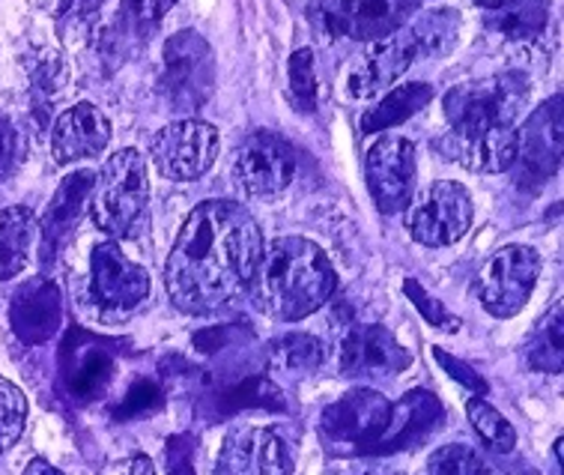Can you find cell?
I'll return each mask as SVG.
<instances>
[{
    "label": "cell",
    "mask_w": 564,
    "mask_h": 475,
    "mask_svg": "<svg viewBox=\"0 0 564 475\" xmlns=\"http://www.w3.org/2000/svg\"><path fill=\"white\" fill-rule=\"evenodd\" d=\"M260 258L263 237L254 216L230 201H206L185 218L164 284L180 311L209 314L251 290Z\"/></svg>",
    "instance_id": "1"
},
{
    "label": "cell",
    "mask_w": 564,
    "mask_h": 475,
    "mask_svg": "<svg viewBox=\"0 0 564 475\" xmlns=\"http://www.w3.org/2000/svg\"><path fill=\"white\" fill-rule=\"evenodd\" d=\"M335 269L326 251L305 237H281L263 248L251 281L260 309L278 321H302L319 311L335 293Z\"/></svg>",
    "instance_id": "2"
},
{
    "label": "cell",
    "mask_w": 564,
    "mask_h": 475,
    "mask_svg": "<svg viewBox=\"0 0 564 475\" xmlns=\"http://www.w3.org/2000/svg\"><path fill=\"white\" fill-rule=\"evenodd\" d=\"M150 183L144 155L138 150H120L102 165L90 192V213L96 228L113 239L138 234L147 216Z\"/></svg>",
    "instance_id": "3"
},
{
    "label": "cell",
    "mask_w": 564,
    "mask_h": 475,
    "mask_svg": "<svg viewBox=\"0 0 564 475\" xmlns=\"http://www.w3.org/2000/svg\"><path fill=\"white\" fill-rule=\"evenodd\" d=\"M529 102V78L520 73H499L490 78L463 82L445 94L448 129H496L513 126Z\"/></svg>",
    "instance_id": "4"
},
{
    "label": "cell",
    "mask_w": 564,
    "mask_h": 475,
    "mask_svg": "<svg viewBox=\"0 0 564 475\" xmlns=\"http://www.w3.org/2000/svg\"><path fill=\"white\" fill-rule=\"evenodd\" d=\"M162 96L180 115L200 111L216 87V54L197 31H180L164 42Z\"/></svg>",
    "instance_id": "5"
},
{
    "label": "cell",
    "mask_w": 564,
    "mask_h": 475,
    "mask_svg": "<svg viewBox=\"0 0 564 475\" xmlns=\"http://www.w3.org/2000/svg\"><path fill=\"white\" fill-rule=\"evenodd\" d=\"M391 403L373 389H352L328 403L319 415V431L338 455H370L389 424Z\"/></svg>",
    "instance_id": "6"
},
{
    "label": "cell",
    "mask_w": 564,
    "mask_h": 475,
    "mask_svg": "<svg viewBox=\"0 0 564 475\" xmlns=\"http://www.w3.org/2000/svg\"><path fill=\"white\" fill-rule=\"evenodd\" d=\"M541 276V255L529 246L499 248L478 276V300L492 317H513L520 314Z\"/></svg>",
    "instance_id": "7"
},
{
    "label": "cell",
    "mask_w": 564,
    "mask_h": 475,
    "mask_svg": "<svg viewBox=\"0 0 564 475\" xmlns=\"http://www.w3.org/2000/svg\"><path fill=\"white\" fill-rule=\"evenodd\" d=\"M406 209H410L406 213V230L419 246H454L457 239L466 237V230L473 228V197L460 183H452V180L433 183Z\"/></svg>",
    "instance_id": "8"
},
{
    "label": "cell",
    "mask_w": 564,
    "mask_h": 475,
    "mask_svg": "<svg viewBox=\"0 0 564 475\" xmlns=\"http://www.w3.org/2000/svg\"><path fill=\"white\" fill-rule=\"evenodd\" d=\"M150 153L164 180H174V183L200 180L218 159L216 126L183 117L176 123L164 126L162 132H155Z\"/></svg>",
    "instance_id": "9"
},
{
    "label": "cell",
    "mask_w": 564,
    "mask_h": 475,
    "mask_svg": "<svg viewBox=\"0 0 564 475\" xmlns=\"http://www.w3.org/2000/svg\"><path fill=\"white\" fill-rule=\"evenodd\" d=\"M87 293L96 309L108 317H123L134 311L150 293V276L141 263H134L120 251L117 242H99L90 255Z\"/></svg>",
    "instance_id": "10"
},
{
    "label": "cell",
    "mask_w": 564,
    "mask_h": 475,
    "mask_svg": "<svg viewBox=\"0 0 564 475\" xmlns=\"http://www.w3.org/2000/svg\"><path fill=\"white\" fill-rule=\"evenodd\" d=\"M415 147L401 134H382L365 155V180L373 204L386 216L403 213L415 195Z\"/></svg>",
    "instance_id": "11"
},
{
    "label": "cell",
    "mask_w": 564,
    "mask_h": 475,
    "mask_svg": "<svg viewBox=\"0 0 564 475\" xmlns=\"http://www.w3.org/2000/svg\"><path fill=\"white\" fill-rule=\"evenodd\" d=\"M117 371V350L108 338L69 330L61 347V386L78 403L99 401Z\"/></svg>",
    "instance_id": "12"
},
{
    "label": "cell",
    "mask_w": 564,
    "mask_h": 475,
    "mask_svg": "<svg viewBox=\"0 0 564 475\" xmlns=\"http://www.w3.org/2000/svg\"><path fill=\"white\" fill-rule=\"evenodd\" d=\"M564 153V102L562 96H550L541 108H534L523 129L517 132V159L520 176L529 183H544L558 171Z\"/></svg>",
    "instance_id": "13"
},
{
    "label": "cell",
    "mask_w": 564,
    "mask_h": 475,
    "mask_svg": "<svg viewBox=\"0 0 564 475\" xmlns=\"http://www.w3.org/2000/svg\"><path fill=\"white\" fill-rule=\"evenodd\" d=\"M421 0H319L328 31L359 42H377L401 31Z\"/></svg>",
    "instance_id": "14"
},
{
    "label": "cell",
    "mask_w": 564,
    "mask_h": 475,
    "mask_svg": "<svg viewBox=\"0 0 564 475\" xmlns=\"http://www.w3.org/2000/svg\"><path fill=\"white\" fill-rule=\"evenodd\" d=\"M296 171V159L288 141L272 132H254L242 141L234 159L237 183L254 197H272L284 192Z\"/></svg>",
    "instance_id": "15"
},
{
    "label": "cell",
    "mask_w": 564,
    "mask_h": 475,
    "mask_svg": "<svg viewBox=\"0 0 564 475\" xmlns=\"http://www.w3.org/2000/svg\"><path fill=\"white\" fill-rule=\"evenodd\" d=\"M410 361L406 347L377 323L349 330L340 344V371L356 380H389L406 371Z\"/></svg>",
    "instance_id": "16"
},
{
    "label": "cell",
    "mask_w": 564,
    "mask_h": 475,
    "mask_svg": "<svg viewBox=\"0 0 564 475\" xmlns=\"http://www.w3.org/2000/svg\"><path fill=\"white\" fill-rule=\"evenodd\" d=\"M293 457L272 428H239L218 452L216 475H290Z\"/></svg>",
    "instance_id": "17"
},
{
    "label": "cell",
    "mask_w": 564,
    "mask_h": 475,
    "mask_svg": "<svg viewBox=\"0 0 564 475\" xmlns=\"http://www.w3.org/2000/svg\"><path fill=\"white\" fill-rule=\"evenodd\" d=\"M440 150L452 162L475 174H502L517 159V129H448L440 138Z\"/></svg>",
    "instance_id": "18"
},
{
    "label": "cell",
    "mask_w": 564,
    "mask_h": 475,
    "mask_svg": "<svg viewBox=\"0 0 564 475\" xmlns=\"http://www.w3.org/2000/svg\"><path fill=\"white\" fill-rule=\"evenodd\" d=\"M415 61H419V52L412 45L410 31L401 28V31H394L386 40H377L368 52L361 54L359 63L347 75V94L352 99H368L373 94H382Z\"/></svg>",
    "instance_id": "19"
},
{
    "label": "cell",
    "mask_w": 564,
    "mask_h": 475,
    "mask_svg": "<svg viewBox=\"0 0 564 475\" xmlns=\"http://www.w3.org/2000/svg\"><path fill=\"white\" fill-rule=\"evenodd\" d=\"M63 323L61 288L48 279H33L12 293L10 326L15 338L28 347L45 344L57 335Z\"/></svg>",
    "instance_id": "20"
},
{
    "label": "cell",
    "mask_w": 564,
    "mask_h": 475,
    "mask_svg": "<svg viewBox=\"0 0 564 475\" xmlns=\"http://www.w3.org/2000/svg\"><path fill=\"white\" fill-rule=\"evenodd\" d=\"M442 422H445V410L436 395L424 392V389L406 392L401 401L391 403L389 424L370 455H394V452L415 449L427 436L436 434Z\"/></svg>",
    "instance_id": "21"
},
{
    "label": "cell",
    "mask_w": 564,
    "mask_h": 475,
    "mask_svg": "<svg viewBox=\"0 0 564 475\" xmlns=\"http://www.w3.org/2000/svg\"><path fill=\"white\" fill-rule=\"evenodd\" d=\"M111 144V120L90 102L66 108L52 129V153L57 165H73L99 155Z\"/></svg>",
    "instance_id": "22"
},
{
    "label": "cell",
    "mask_w": 564,
    "mask_h": 475,
    "mask_svg": "<svg viewBox=\"0 0 564 475\" xmlns=\"http://www.w3.org/2000/svg\"><path fill=\"white\" fill-rule=\"evenodd\" d=\"M93 183H96V176L90 171H73L69 176H63V183L54 192L52 204L42 213L40 230L36 234H40V251L45 267L57 258L63 242L73 237V230L78 228L84 207L90 201Z\"/></svg>",
    "instance_id": "23"
},
{
    "label": "cell",
    "mask_w": 564,
    "mask_h": 475,
    "mask_svg": "<svg viewBox=\"0 0 564 475\" xmlns=\"http://www.w3.org/2000/svg\"><path fill=\"white\" fill-rule=\"evenodd\" d=\"M40 222L28 207H10L0 213V281L24 272L36 242Z\"/></svg>",
    "instance_id": "24"
},
{
    "label": "cell",
    "mask_w": 564,
    "mask_h": 475,
    "mask_svg": "<svg viewBox=\"0 0 564 475\" xmlns=\"http://www.w3.org/2000/svg\"><path fill=\"white\" fill-rule=\"evenodd\" d=\"M433 99V87L424 82H412L394 87L382 96L380 102L370 108L368 115L361 117V132H386L394 126L406 123L412 115H419L421 108H427Z\"/></svg>",
    "instance_id": "25"
},
{
    "label": "cell",
    "mask_w": 564,
    "mask_h": 475,
    "mask_svg": "<svg viewBox=\"0 0 564 475\" xmlns=\"http://www.w3.org/2000/svg\"><path fill=\"white\" fill-rule=\"evenodd\" d=\"M174 3L176 0H123L113 19L111 42L117 48H134L147 42Z\"/></svg>",
    "instance_id": "26"
},
{
    "label": "cell",
    "mask_w": 564,
    "mask_h": 475,
    "mask_svg": "<svg viewBox=\"0 0 564 475\" xmlns=\"http://www.w3.org/2000/svg\"><path fill=\"white\" fill-rule=\"evenodd\" d=\"M460 12L457 10H427L412 21L410 36L419 57H445L460 42Z\"/></svg>",
    "instance_id": "27"
},
{
    "label": "cell",
    "mask_w": 564,
    "mask_h": 475,
    "mask_svg": "<svg viewBox=\"0 0 564 475\" xmlns=\"http://www.w3.org/2000/svg\"><path fill=\"white\" fill-rule=\"evenodd\" d=\"M525 359L534 371L562 374L564 368V309L562 302H555L546 311L541 326L532 332V338L525 344Z\"/></svg>",
    "instance_id": "28"
},
{
    "label": "cell",
    "mask_w": 564,
    "mask_h": 475,
    "mask_svg": "<svg viewBox=\"0 0 564 475\" xmlns=\"http://www.w3.org/2000/svg\"><path fill=\"white\" fill-rule=\"evenodd\" d=\"M550 21V0H511L490 15V28L508 40H534Z\"/></svg>",
    "instance_id": "29"
},
{
    "label": "cell",
    "mask_w": 564,
    "mask_h": 475,
    "mask_svg": "<svg viewBox=\"0 0 564 475\" xmlns=\"http://www.w3.org/2000/svg\"><path fill=\"white\" fill-rule=\"evenodd\" d=\"M272 359L284 371L311 374L326 361V347H323L319 338L308 335V332H290V335H281L272 344Z\"/></svg>",
    "instance_id": "30"
},
{
    "label": "cell",
    "mask_w": 564,
    "mask_h": 475,
    "mask_svg": "<svg viewBox=\"0 0 564 475\" xmlns=\"http://www.w3.org/2000/svg\"><path fill=\"white\" fill-rule=\"evenodd\" d=\"M466 415H469V422L478 431V436L490 445L492 452H502L505 455V452H511L513 445H517V431L511 428V422L496 407L481 401V398H469Z\"/></svg>",
    "instance_id": "31"
},
{
    "label": "cell",
    "mask_w": 564,
    "mask_h": 475,
    "mask_svg": "<svg viewBox=\"0 0 564 475\" xmlns=\"http://www.w3.org/2000/svg\"><path fill=\"white\" fill-rule=\"evenodd\" d=\"M28 424V398L19 386L0 377V452L19 443Z\"/></svg>",
    "instance_id": "32"
},
{
    "label": "cell",
    "mask_w": 564,
    "mask_h": 475,
    "mask_svg": "<svg viewBox=\"0 0 564 475\" xmlns=\"http://www.w3.org/2000/svg\"><path fill=\"white\" fill-rule=\"evenodd\" d=\"M290 96L296 102L299 111H317L319 84H317V66H314V52L311 48H299L290 57Z\"/></svg>",
    "instance_id": "33"
},
{
    "label": "cell",
    "mask_w": 564,
    "mask_h": 475,
    "mask_svg": "<svg viewBox=\"0 0 564 475\" xmlns=\"http://www.w3.org/2000/svg\"><path fill=\"white\" fill-rule=\"evenodd\" d=\"M427 475H490L487 464L469 445H442L427 461Z\"/></svg>",
    "instance_id": "34"
},
{
    "label": "cell",
    "mask_w": 564,
    "mask_h": 475,
    "mask_svg": "<svg viewBox=\"0 0 564 475\" xmlns=\"http://www.w3.org/2000/svg\"><path fill=\"white\" fill-rule=\"evenodd\" d=\"M162 386L153 380H134L129 386V392L123 395V401L113 407V419L117 422H132V419H144V415L155 413L162 407Z\"/></svg>",
    "instance_id": "35"
},
{
    "label": "cell",
    "mask_w": 564,
    "mask_h": 475,
    "mask_svg": "<svg viewBox=\"0 0 564 475\" xmlns=\"http://www.w3.org/2000/svg\"><path fill=\"white\" fill-rule=\"evenodd\" d=\"M403 290H406V296L412 300V305L424 314V321L431 323V326H436V330H457V317H452L448 314V309L442 305L440 300H433L431 293L424 288H419V281H406L403 284Z\"/></svg>",
    "instance_id": "36"
},
{
    "label": "cell",
    "mask_w": 564,
    "mask_h": 475,
    "mask_svg": "<svg viewBox=\"0 0 564 475\" xmlns=\"http://www.w3.org/2000/svg\"><path fill=\"white\" fill-rule=\"evenodd\" d=\"M433 359L440 361L442 368L448 371V377H454V380L460 382L463 389H469V392L475 395V398H481V395H487V380H484L481 374L475 371V368H469L466 361H460L457 356H452V353L440 350V347H433Z\"/></svg>",
    "instance_id": "37"
},
{
    "label": "cell",
    "mask_w": 564,
    "mask_h": 475,
    "mask_svg": "<svg viewBox=\"0 0 564 475\" xmlns=\"http://www.w3.org/2000/svg\"><path fill=\"white\" fill-rule=\"evenodd\" d=\"M15 153H19V132H15L10 117L0 115V183L12 174Z\"/></svg>",
    "instance_id": "38"
},
{
    "label": "cell",
    "mask_w": 564,
    "mask_h": 475,
    "mask_svg": "<svg viewBox=\"0 0 564 475\" xmlns=\"http://www.w3.org/2000/svg\"><path fill=\"white\" fill-rule=\"evenodd\" d=\"M102 3L105 0H61V12L69 19H84V15H93Z\"/></svg>",
    "instance_id": "39"
},
{
    "label": "cell",
    "mask_w": 564,
    "mask_h": 475,
    "mask_svg": "<svg viewBox=\"0 0 564 475\" xmlns=\"http://www.w3.org/2000/svg\"><path fill=\"white\" fill-rule=\"evenodd\" d=\"M24 475H63L61 469H54L45 457H33L31 464H28V469H24Z\"/></svg>",
    "instance_id": "40"
},
{
    "label": "cell",
    "mask_w": 564,
    "mask_h": 475,
    "mask_svg": "<svg viewBox=\"0 0 564 475\" xmlns=\"http://www.w3.org/2000/svg\"><path fill=\"white\" fill-rule=\"evenodd\" d=\"M129 475H155L153 461H150L147 455H138L132 461V466H129Z\"/></svg>",
    "instance_id": "41"
},
{
    "label": "cell",
    "mask_w": 564,
    "mask_h": 475,
    "mask_svg": "<svg viewBox=\"0 0 564 475\" xmlns=\"http://www.w3.org/2000/svg\"><path fill=\"white\" fill-rule=\"evenodd\" d=\"M473 3H478V7H484V10L496 12V10H502L505 3H511V0H473Z\"/></svg>",
    "instance_id": "42"
}]
</instances>
